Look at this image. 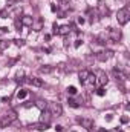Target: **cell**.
<instances>
[{
    "label": "cell",
    "mask_w": 130,
    "mask_h": 132,
    "mask_svg": "<svg viewBox=\"0 0 130 132\" xmlns=\"http://www.w3.org/2000/svg\"><path fill=\"white\" fill-rule=\"evenodd\" d=\"M15 120H17V112L15 111H9L5 115H2V118H0V128H6L11 123H14Z\"/></svg>",
    "instance_id": "6da1fadb"
},
{
    "label": "cell",
    "mask_w": 130,
    "mask_h": 132,
    "mask_svg": "<svg viewBox=\"0 0 130 132\" xmlns=\"http://www.w3.org/2000/svg\"><path fill=\"white\" fill-rule=\"evenodd\" d=\"M129 19H130L129 6L121 8V9L116 12V20H118V23H119V25H127V23H129Z\"/></svg>",
    "instance_id": "7a4b0ae2"
},
{
    "label": "cell",
    "mask_w": 130,
    "mask_h": 132,
    "mask_svg": "<svg viewBox=\"0 0 130 132\" xmlns=\"http://www.w3.org/2000/svg\"><path fill=\"white\" fill-rule=\"evenodd\" d=\"M46 111H49L51 112V115L54 117H60V115H63V108H61V104L60 103H55V101H51V103H48V106H46Z\"/></svg>",
    "instance_id": "3957f363"
},
{
    "label": "cell",
    "mask_w": 130,
    "mask_h": 132,
    "mask_svg": "<svg viewBox=\"0 0 130 132\" xmlns=\"http://www.w3.org/2000/svg\"><path fill=\"white\" fill-rule=\"evenodd\" d=\"M107 81H109V78H107V74H106L104 71L98 69L97 72H95V85L101 88V86H104Z\"/></svg>",
    "instance_id": "277c9868"
},
{
    "label": "cell",
    "mask_w": 130,
    "mask_h": 132,
    "mask_svg": "<svg viewBox=\"0 0 130 132\" xmlns=\"http://www.w3.org/2000/svg\"><path fill=\"white\" fill-rule=\"evenodd\" d=\"M107 37H109V40L110 42H119L121 40V37H123V34L119 29H113V28H107Z\"/></svg>",
    "instance_id": "5b68a950"
},
{
    "label": "cell",
    "mask_w": 130,
    "mask_h": 132,
    "mask_svg": "<svg viewBox=\"0 0 130 132\" xmlns=\"http://www.w3.org/2000/svg\"><path fill=\"white\" fill-rule=\"evenodd\" d=\"M81 85H83L87 91H94V88L97 86V85H95V75H94V74H89V77H87Z\"/></svg>",
    "instance_id": "8992f818"
},
{
    "label": "cell",
    "mask_w": 130,
    "mask_h": 132,
    "mask_svg": "<svg viewBox=\"0 0 130 132\" xmlns=\"http://www.w3.org/2000/svg\"><path fill=\"white\" fill-rule=\"evenodd\" d=\"M112 55H113L112 51H109V49H103V51L97 52V60H99V62H107Z\"/></svg>",
    "instance_id": "52a82bcc"
},
{
    "label": "cell",
    "mask_w": 130,
    "mask_h": 132,
    "mask_svg": "<svg viewBox=\"0 0 130 132\" xmlns=\"http://www.w3.org/2000/svg\"><path fill=\"white\" fill-rule=\"evenodd\" d=\"M43 26H44V20H43L41 17H37V19H34L32 26H31V28H32L34 31H41Z\"/></svg>",
    "instance_id": "ba28073f"
},
{
    "label": "cell",
    "mask_w": 130,
    "mask_h": 132,
    "mask_svg": "<svg viewBox=\"0 0 130 132\" xmlns=\"http://www.w3.org/2000/svg\"><path fill=\"white\" fill-rule=\"evenodd\" d=\"M51 112L49 111H41V117H40V123H44V125H49V121H51Z\"/></svg>",
    "instance_id": "9c48e42d"
},
{
    "label": "cell",
    "mask_w": 130,
    "mask_h": 132,
    "mask_svg": "<svg viewBox=\"0 0 130 132\" xmlns=\"http://www.w3.org/2000/svg\"><path fill=\"white\" fill-rule=\"evenodd\" d=\"M80 123H81V126L86 128V129H92V128H94V120H92V118H80Z\"/></svg>",
    "instance_id": "30bf717a"
},
{
    "label": "cell",
    "mask_w": 130,
    "mask_h": 132,
    "mask_svg": "<svg viewBox=\"0 0 130 132\" xmlns=\"http://www.w3.org/2000/svg\"><path fill=\"white\" fill-rule=\"evenodd\" d=\"M28 81H29L32 86H37V88H41V86H44V81H43L41 78H38V77H31Z\"/></svg>",
    "instance_id": "8fae6325"
},
{
    "label": "cell",
    "mask_w": 130,
    "mask_h": 132,
    "mask_svg": "<svg viewBox=\"0 0 130 132\" xmlns=\"http://www.w3.org/2000/svg\"><path fill=\"white\" fill-rule=\"evenodd\" d=\"M20 22H22V25H23V26H32L34 19L31 17V15H23Z\"/></svg>",
    "instance_id": "7c38bea8"
},
{
    "label": "cell",
    "mask_w": 130,
    "mask_h": 132,
    "mask_svg": "<svg viewBox=\"0 0 130 132\" xmlns=\"http://www.w3.org/2000/svg\"><path fill=\"white\" fill-rule=\"evenodd\" d=\"M70 31H72V28H70L69 25H63V26H58V32H57V34L67 35V34H70Z\"/></svg>",
    "instance_id": "4fadbf2b"
},
{
    "label": "cell",
    "mask_w": 130,
    "mask_h": 132,
    "mask_svg": "<svg viewBox=\"0 0 130 132\" xmlns=\"http://www.w3.org/2000/svg\"><path fill=\"white\" fill-rule=\"evenodd\" d=\"M89 74H90V72H89L87 69H83V71H80V74H78V78H80V81L83 83V81H84V80L89 77Z\"/></svg>",
    "instance_id": "5bb4252c"
},
{
    "label": "cell",
    "mask_w": 130,
    "mask_h": 132,
    "mask_svg": "<svg viewBox=\"0 0 130 132\" xmlns=\"http://www.w3.org/2000/svg\"><path fill=\"white\" fill-rule=\"evenodd\" d=\"M32 129H37V131H46L48 129V125L44 123H35V125H31Z\"/></svg>",
    "instance_id": "9a60e30c"
},
{
    "label": "cell",
    "mask_w": 130,
    "mask_h": 132,
    "mask_svg": "<svg viewBox=\"0 0 130 132\" xmlns=\"http://www.w3.org/2000/svg\"><path fill=\"white\" fill-rule=\"evenodd\" d=\"M35 106H37L40 111H44L46 106H48V101H44V100H37V101H35Z\"/></svg>",
    "instance_id": "2e32d148"
},
{
    "label": "cell",
    "mask_w": 130,
    "mask_h": 132,
    "mask_svg": "<svg viewBox=\"0 0 130 132\" xmlns=\"http://www.w3.org/2000/svg\"><path fill=\"white\" fill-rule=\"evenodd\" d=\"M26 97H28V91H26V89H20L18 94H17V98L18 100H25Z\"/></svg>",
    "instance_id": "e0dca14e"
},
{
    "label": "cell",
    "mask_w": 130,
    "mask_h": 132,
    "mask_svg": "<svg viewBox=\"0 0 130 132\" xmlns=\"http://www.w3.org/2000/svg\"><path fill=\"white\" fill-rule=\"evenodd\" d=\"M54 69H52V66H43V68H40V74H51Z\"/></svg>",
    "instance_id": "ac0fdd59"
},
{
    "label": "cell",
    "mask_w": 130,
    "mask_h": 132,
    "mask_svg": "<svg viewBox=\"0 0 130 132\" xmlns=\"http://www.w3.org/2000/svg\"><path fill=\"white\" fill-rule=\"evenodd\" d=\"M67 103H69L70 108H80V103H78L77 100H73V98H69L67 100Z\"/></svg>",
    "instance_id": "d6986e66"
},
{
    "label": "cell",
    "mask_w": 130,
    "mask_h": 132,
    "mask_svg": "<svg viewBox=\"0 0 130 132\" xmlns=\"http://www.w3.org/2000/svg\"><path fill=\"white\" fill-rule=\"evenodd\" d=\"M77 92H78V91H77L75 86H69V88H67V94H69V95H77Z\"/></svg>",
    "instance_id": "ffe728a7"
},
{
    "label": "cell",
    "mask_w": 130,
    "mask_h": 132,
    "mask_svg": "<svg viewBox=\"0 0 130 132\" xmlns=\"http://www.w3.org/2000/svg\"><path fill=\"white\" fill-rule=\"evenodd\" d=\"M97 95H98V97H104V95H106V89H104L103 86L97 89Z\"/></svg>",
    "instance_id": "44dd1931"
},
{
    "label": "cell",
    "mask_w": 130,
    "mask_h": 132,
    "mask_svg": "<svg viewBox=\"0 0 130 132\" xmlns=\"http://www.w3.org/2000/svg\"><path fill=\"white\" fill-rule=\"evenodd\" d=\"M8 45H9V42H6V40H2V42H0V51H5V49L8 48Z\"/></svg>",
    "instance_id": "7402d4cb"
},
{
    "label": "cell",
    "mask_w": 130,
    "mask_h": 132,
    "mask_svg": "<svg viewBox=\"0 0 130 132\" xmlns=\"http://www.w3.org/2000/svg\"><path fill=\"white\" fill-rule=\"evenodd\" d=\"M17 46H25V40L23 38H15V40H12Z\"/></svg>",
    "instance_id": "603a6c76"
},
{
    "label": "cell",
    "mask_w": 130,
    "mask_h": 132,
    "mask_svg": "<svg viewBox=\"0 0 130 132\" xmlns=\"http://www.w3.org/2000/svg\"><path fill=\"white\" fill-rule=\"evenodd\" d=\"M70 2H72V0H60V5H61L63 8H67V6L70 5Z\"/></svg>",
    "instance_id": "cb8c5ba5"
},
{
    "label": "cell",
    "mask_w": 130,
    "mask_h": 132,
    "mask_svg": "<svg viewBox=\"0 0 130 132\" xmlns=\"http://www.w3.org/2000/svg\"><path fill=\"white\" fill-rule=\"evenodd\" d=\"M22 26H23V25H22V22L17 19V20H15V28H17V31H20V29H22Z\"/></svg>",
    "instance_id": "d4e9b609"
},
{
    "label": "cell",
    "mask_w": 130,
    "mask_h": 132,
    "mask_svg": "<svg viewBox=\"0 0 130 132\" xmlns=\"http://www.w3.org/2000/svg\"><path fill=\"white\" fill-rule=\"evenodd\" d=\"M81 45H83V40H81V38H78V40H75V43H73V46H75V48H80Z\"/></svg>",
    "instance_id": "484cf974"
},
{
    "label": "cell",
    "mask_w": 130,
    "mask_h": 132,
    "mask_svg": "<svg viewBox=\"0 0 130 132\" xmlns=\"http://www.w3.org/2000/svg\"><path fill=\"white\" fill-rule=\"evenodd\" d=\"M8 31H9V29H8L6 26H0V35H3V34H6Z\"/></svg>",
    "instance_id": "4316f807"
},
{
    "label": "cell",
    "mask_w": 130,
    "mask_h": 132,
    "mask_svg": "<svg viewBox=\"0 0 130 132\" xmlns=\"http://www.w3.org/2000/svg\"><path fill=\"white\" fill-rule=\"evenodd\" d=\"M121 123H123V125L129 123V117H127V115H123V117H121Z\"/></svg>",
    "instance_id": "83f0119b"
},
{
    "label": "cell",
    "mask_w": 130,
    "mask_h": 132,
    "mask_svg": "<svg viewBox=\"0 0 130 132\" xmlns=\"http://www.w3.org/2000/svg\"><path fill=\"white\" fill-rule=\"evenodd\" d=\"M77 22H78V25H83V23L86 22V19H84V17H78V19H77Z\"/></svg>",
    "instance_id": "f1b7e54d"
},
{
    "label": "cell",
    "mask_w": 130,
    "mask_h": 132,
    "mask_svg": "<svg viewBox=\"0 0 130 132\" xmlns=\"http://www.w3.org/2000/svg\"><path fill=\"white\" fill-rule=\"evenodd\" d=\"M52 28H54V29H52V32H54V34L58 32V25H57V23H54V25H52Z\"/></svg>",
    "instance_id": "f546056e"
},
{
    "label": "cell",
    "mask_w": 130,
    "mask_h": 132,
    "mask_svg": "<svg viewBox=\"0 0 130 132\" xmlns=\"http://www.w3.org/2000/svg\"><path fill=\"white\" fill-rule=\"evenodd\" d=\"M51 11H52V12H57V11H58V6H57V5H51Z\"/></svg>",
    "instance_id": "4dcf8cb0"
},
{
    "label": "cell",
    "mask_w": 130,
    "mask_h": 132,
    "mask_svg": "<svg viewBox=\"0 0 130 132\" xmlns=\"http://www.w3.org/2000/svg\"><path fill=\"white\" fill-rule=\"evenodd\" d=\"M101 14H106V15H107V14H109V9L104 8V6H101Z\"/></svg>",
    "instance_id": "1f68e13d"
},
{
    "label": "cell",
    "mask_w": 130,
    "mask_h": 132,
    "mask_svg": "<svg viewBox=\"0 0 130 132\" xmlns=\"http://www.w3.org/2000/svg\"><path fill=\"white\" fill-rule=\"evenodd\" d=\"M9 100H11L9 95H8V97H2V101H3V103H9Z\"/></svg>",
    "instance_id": "d6a6232c"
},
{
    "label": "cell",
    "mask_w": 130,
    "mask_h": 132,
    "mask_svg": "<svg viewBox=\"0 0 130 132\" xmlns=\"http://www.w3.org/2000/svg\"><path fill=\"white\" fill-rule=\"evenodd\" d=\"M15 2H17V0H6V3H8V5H9V6H12V5H14V3H15Z\"/></svg>",
    "instance_id": "836d02e7"
},
{
    "label": "cell",
    "mask_w": 130,
    "mask_h": 132,
    "mask_svg": "<svg viewBox=\"0 0 130 132\" xmlns=\"http://www.w3.org/2000/svg\"><path fill=\"white\" fill-rule=\"evenodd\" d=\"M55 131H57V132H61V131H63V126H60V125H57V128H55Z\"/></svg>",
    "instance_id": "e575fe53"
},
{
    "label": "cell",
    "mask_w": 130,
    "mask_h": 132,
    "mask_svg": "<svg viewBox=\"0 0 130 132\" xmlns=\"http://www.w3.org/2000/svg\"><path fill=\"white\" fill-rule=\"evenodd\" d=\"M112 118H113V117H112V114H109V115L106 117V120H107V121H112Z\"/></svg>",
    "instance_id": "d590c367"
},
{
    "label": "cell",
    "mask_w": 130,
    "mask_h": 132,
    "mask_svg": "<svg viewBox=\"0 0 130 132\" xmlns=\"http://www.w3.org/2000/svg\"><path fill=\"white\" fill-rule=\"evenodd\" d=\"M44 40H46V42H49V40H51V35H49V34H46V35H44Z\"/></svg>",
    "instance_id": "8d00e7d4"
},
{
    "label": "cell",
    "mask_w": 130,
    "mask_h": 132,
    "mask_svg": "<svg viewBox=\"0 0 130 132\" xmlns=\"http://www.w3.org/2000/svg\"><path fill=\"white\" fill-rule=\"evenodd\" d=\"M97 132H107L106 129H103V128H97Z\"/></svg>",
    "instance_id": "74e56055"
},
{
    "label": "cell",
    "mask_w": 130,
    "mask_h": 132,
    "mask_svg": "<svg viewBox=\"0 0 130 132\" xmlns=\"http://www.w3.org/2000/svg\"><path fill=\"white\" fill-rule=\"evenodd\" d=\"M116 132H124V131H116Z\"/></svg>",
    "instance_id": "f35d334b"
},
{
    "label": "cell",
    "mask_w": 130,
    "mask_h": 132,
    "mask_svg": "<svg viewBox=\"0 0 130 132\" xmlns=\"http://www.w3.org/2000/svg\"><path fill=\"white\" fill-rule=\"evenodd\" d=\"M72 132H75V131H72Z\"/></svg>",
    "instance_id": "ab89813d"
}]
</instances>
